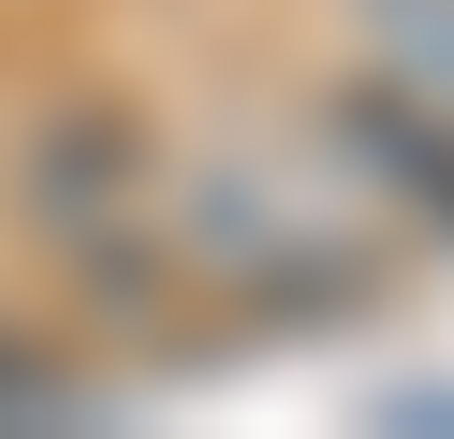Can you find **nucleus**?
Returning <instances> with one entry per match:
<instances>
[{
  "label": "nucleus",
  "mask_w": 454,
  "mask_h": 439,
  "mask_svg": "<svg viewBox=\"0 0 454 439\" xmlns=\"http://www.w3.org/2000/svg\"><path fill=\"white\" fill-rule=\"evenodd\" d=\"M161 220H176V278L249 322H337L395 278V220L337 176V146L308 117L161 146Z\"/></svg>",
  "instance_id": "nucleus-1"
},
{
  "label": "nucleus",
  "mask_w": 454,
  "mask_h": 439,
  "mask_svg": "<svg viewBox=\"0 0 454 439\" xmlns=\"http://www.w3.org/2000/svg\"><path fill=\"white\" fill-rule=\"evenodd\" d=\"M0 191L74 308H103L118 337H161L191 278H176V220H161V132L132 88H44L0 146Z\"/></svg>",
  "instance_id": "nucleus-2"
},
{
  "label": "nucleus",
  "mask_w": 454,
  "mask_h": 439,
  "mask_svg": "<svg viewBox=\"0 0 454 439\" xmlns=\"http://www.w3.org/2000/svg\"><path fill=\"white\" fill-rule=\"evenodd\" d=\"M308 132H323L337 176L395 220V249H454V103H440V88L352 59V74L308 88Z\"/></svg>",
  "instance_id": "nucleus-3"
},
{
  "label": "nucleus",
  "mask_w": 454,
  "mask_h": 439,
  "mask_svg": "<svg viewBox=\"0 0 454 439\" xmlns=\"http://www.w3.org/2000/svg\"><path fill=\"white\" fill-rule=\"evenodd\" d=\"M352 29H366L381 74H411V88L454 103V0H352Z\"/></svg>",
  "instance_id": "nucleus-4"
},
{
  "label": "nucleus",
  "mask_w": 454,
  "mask_h": 439,
  "mask_svg": "<svg viewBox=\"0 0 454 439\" xmlns=\"http://www.w3.org/2000/svg\"><path fill=\"white\" fill-rule=\"evenodd\" d=\"M74 410H89V396H74V366L0 322V425H74Z\"/></svg>",
  "instance_id": "nucleus-5"
}]
</instances>
